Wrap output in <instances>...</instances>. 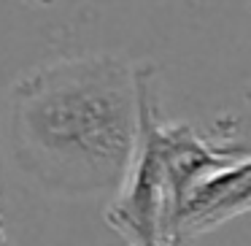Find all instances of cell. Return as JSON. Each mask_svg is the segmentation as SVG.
I'll return each mask as SVG.
<instances>
[{"label":"cell","instance_id":"obj_1","mask_svg":"<svg viewBox=\"0 0 251 246\" xmlns=\"http://www.w3.org/2000/svg\"><path fill=\"white\" fill-rule=\"evenodd\" d=\"M138 130V65L114 55L49 60L8 89V157L46 195L114 197L135 157Z\"/></svg>","mask_w":251,"mask_h":246},{"label":"cell","instance_id":"obj_2","mask_svg":"<svg viewBox=\"0 0 251 246\" xmlns=\"http://www.w3.org/2000/svg\"><path fill=\"white\" fill-rule=\"evenodd\" d=\"M141 130L119 192L105 206V224L127 246H178V217L189 192L213 170L251 154V141L202 136L186 122H165L157 68L138 65Z\"/></svg>","mask_w":251,"mask_h":246},{"label":"cell","instance_id":"obj_3","mask_svg":"<svg viewBox=\"0 0 251 246\" xmlns=\"http://www.w3.org/2000/svg\"><path fill=\"white\" fill-rule=\"evenodd\" d=\"M251 211V154L200 181L189 192L178 217V246H192L200 235Z\"/></svg>","mask_w":251,"mask_h":246},{"label":"cell","instance_id":"obj_4","mask_svg":"<svg viewBox=\"0 0 251 246\" xmlns=\"http://www.w3.org/2000/svg\"><path fill=\"white\" fill-rule=\"evenodd\" d=\"M0 246H11L8 233H6V222H3V211H0Z\"/></svg>","mask_w":251,"mask_h":246}]
</instances>
